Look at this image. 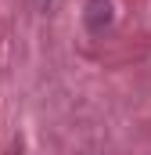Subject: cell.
<instances>
[{
    "label": "cell",
    "mask_w": 151,
    "mask_h": 155,
    "mask_svg": "<svg viewBox=\"0 0 151 155\" xmlns=\"http://www.w3.org/2000/svg\"><path fill=\"white\" fill-rule=\"evenodd\" d=\"M47 4H50V0H40V7H47Z\"/></svg>",
    "instance_id": "cell-1"
}]
</instances>
